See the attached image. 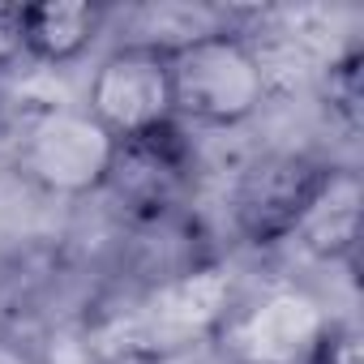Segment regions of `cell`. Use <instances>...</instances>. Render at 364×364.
Returning <instances> with one entry per match:
<instances>
[{"label": "cell", "mask_w": 364, "mask_h": 364, "mask_svg": "<svg viewBox=\"0 0 364 364\" xmlns=\"http://www.w3.org/2000/svg\"><path fill=\"white\" fill-rule=\"evenodd\" d=\"M112 150V133L99 129L86 107H43L22 124L14 163L39 193L77 202L103 193Z\"/></svg>", "instance_id": "obj_3"}, {"label": "cell", "mask_w": 364, "mask_h": 364, "mask_svg": "<svg viewBox=\"0 0 364 364\" xmlns=\"http://www.w3.org/2000/svg\"><path fill=\"white\" fill-rule=\"evenodd\" d=\"M0 364H43V360L35 355V347H31L26 338L0 330Z\"/></svg>", "instance_id": "obj_13"}, {"label": "cell", "mask_w": 364, "mask_h": 364, "mask_svg": "<svg viewBox=\"0 0 364 364\" xmlns=\"http://www.w3.org/2000/svg\"><path fill=\"white\" fill-rule=\"evenodd\" d=\"M317 262H347L360 240V180L351 167H330L326 189L291 236Z\"/></svg>", "instance_id": "obj_9"}, {"label": "cell", "mask_w": 364, "mask_h": 364, "mask_svg": "<svg viewBox=\"0 0 364 364\" xmlns=\"http://www.w3.org/2000/svg\"><path fill=\"white\" fill-rule=\"evenodd\" d=\"M86 112L99 129L112 133V141L150 133L159 124H171V73H167V48L146 39L116 43L90 73L86 86Z\"/></svg>", "instance_id": "obj_7"}, {"label": "cell", "mask_w": 364, "mask_h": 364, "mask_svg": "<svg viewBox=\"0 0 364 364\" xmlns=\"http://www.w3.org/2000/svg\"><path fill=\"white\" fill-rule=\"evenodd\" d=\"M193 180H198V146L185 124L171 120L150 133L116 141L103 193L124 215V223H146L171 210H185Z\"/></svg>", "instance_id": "obj_4"}, {"label": "cell", "mask_w": 364, "mask_h": 364, "mask_svg": "<svg viewBox=\"0 0 364 364\" xmlns=\"http://www.w3.org/2000/svg\"><path fill=\"white\" fill-rule=\"evenodd\" d=\"M330 180V163L309 150H270L257 154L232 189V223L245 245L279 249L287 245L304 215L313 210L317 193Z\"/></svg>", "instance_id": "obj_5"}, {"label": "cell", "mask_w": 364, "mask_h": 364, "mask_svg": "<svg viewBox=\"0 0 364 364\" xmlns=\"http://www.w3.org/2000/svg\"><path fill=\"white\" fill-rule=\"evenodd\" d=\"M309 364H364L360 330L351 321H330V330H326V338H321V347L313 351Z\"/></svg>", "instance_id": "obj_11"}, {"label": "cell", "mask_w": 364, "mask_h": 364, "mask_svg": "<svg viewBox=\"0 0 364 364\" xmlns=\"http://www.w3.org/2000/svg\"><path fill=\"white\" fill-rule=\"evenodd\" d=\"M236 296V274L219 257L133 287L86 317V355L95 364H167L198 343H215Z\"/></svg>", "instance_id": "obj_1"}, {"label": "cell", "mask_w": 364, "mask_h": 364, "mask_svg": "<svg viewBox=\"0 0 364 364\" xmlns=\"http://www.w3.org/2000/svg\"><path fill=\"white\" fill-rule=\"evenodd\" d=\"M171 112L180 124L236 129L253 120L270 99V69L245 31L210 26L167 48Z\"/></svg>", "instance_id": "obj_2"}, {"label": "cell", "mask_w": 364, "mask_h": 364, "mask_svg": "<svg viewBox=\"0 0 364 364\" xmlns=\"http://www.w3.org/2000/svg\"><path fill=\"white\" fill-rule=\"evenodd\" d=\"M326 107L330 116L355 133L360 129V107H364V86H360V48H347L338 60L326 65Z\"/></svg>", "instance_id": "obj_10"}, {"label": "cell", "mask_w": 364, "mask_h": 364, "mask_svg": "<svg viewBox=\"0 0 364 364\" xmlns=\"http://www.w3.org/2000/svg\"><path fill=\"white\" fill-rule=\"evenodd\" d=\"M22 60V35H18V9L0 5V69Z\"/></svg>", "instance_id": "obj_12"}, {"label": "cell", "mask_w": 364, "mask_h": 364, "mask_svg": "<svg viewBox=\"0 0 364 364\" xmlns=\"http://www.w3.org/2000/svg\"><path fill=\"white\" fill-rule=\"evenodd\" d=\"M107 9L90 0H48V5H22L18 9V35L22 56L39 65H73L99 35H103Z\"/></svg>", "instance_id": "obj_8"}, {"label": "cell", "mask_w": 364, "mask_h": 364, "mask_svg": "<svg viewBox=\"0 0 364 364\" xmlns=\"http://www.w3.org/2000/svg\"><path fill=\"white\" fill-rule=\"evenodd\" d=\"M330 321L334 317L309 287L279 283L257 296H236L215 343L236 364H309Z\"/></svg>", "instance_id": "obj_6"}]
</instances>
